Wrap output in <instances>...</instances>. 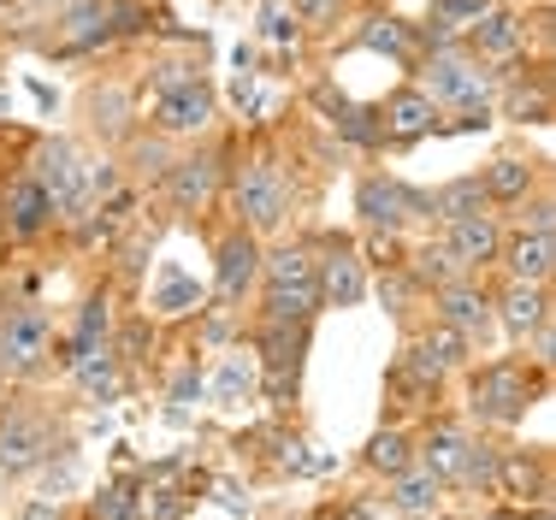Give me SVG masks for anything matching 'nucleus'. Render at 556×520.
Instances as JSON below:
<instances>
[{"label":"nucleus","instance_id":"f257e3e1","mask_svg":"<svg viewBox=\"0 0 556 520\" xmlns=\"http://www.w3.org/2000/svg\"><path fill=\"white\" fill-rule=\"evenodd\" d=\"M261 326H314L320 319V278L314 243H278L261 255Z\"/></svg>","mask_w":556,"mask_h":520},{"label":"nucleus","instance_id":"f03ea898","mask_svg":"<svg viewBox=\"0 0 556 520\" xmlns=\"http://www.w3.org/2000/svg\"><path fill=\"white\" fill-rule=\"evenodd\" d=\"M225 202H231V213H237L243 231L273 237V231H285L290 207H296V190H290V172L278 166V154H243L231 166Z\"/></svg>","mask_w":556,"mask_h":520},{"label":"nucleus","instance_id":"7ed1b4c3","mask_svg":"<svg viewBox=\"0 0 556 520\" xmlns=\"http://www.w3.org/2000/svg\"><path fill=\"white\" fill-rule=\"evenodd\" d=\"M420 89H427V101L439 106V113H456V125H485L492 118V96H497V72L480 60H468V53H432V60H420Z\"/></svg>","mask_w":556,"mask_h":520},{"label":"nucleus","instance_id":"20e7f679","mask_svg":"<svg viewBox=\"0 0 556 520\" xmlns=\"http://www.w3.org/2000/svg\"><path fill=\"white\" fill-rule=\"evenodd\" d=\"M545 396V372L503 355V362H485L480 372H468V415L480 426H521L527 408Z\"/></svg>","mask_w":556,"mask_h":520},{"label":"nucleus","instance_id":"39448f33","mask_svg":"<svg viewBox=\"0 0 556 520\" xmlns=\"http://www.w3.org/2000/svg\"><path fill=\"white\" fill-rule=\"evenodd\" d=\"M231 183V142H202V149L178 154L161 178V195L172 213H207Z\"/></svg>","mask_w":556,"mask_h":520},{"label":"nucleus","instance_id":"423d86ee","mask_svg":"<svg viewBox=\"0 0 556 520\" xmlns=\"http://www.w3.org/2000/svg\"><path fill=\"white\" fill-rule=\"evenodd\" d=\"M54 319H48L42 302H12L0 308V379H36L48 362H54Z\"/></svg>","mask_w":556,"mask_h":520},{"label":"nucleus","instance_id":"0eeeda50","mask_svg":"<svg viewBox=\"0 0 556 520\" xmlns=\"http://www.w3.org/2000/svg\"><path fill=\"white\" fill-rule=\"evenodd\" d=\"M60 426L30 403H7L0 408V479H24L42 473V461L60 456Z\"/></svg>","mask_w":556,"mask_h":520},{"label":"nucleus","instance_id":"6e6552de","mask_svg":"<svg viewBox=\"0 0 556 520\" xmlns=\"http://www.w3.org/2000/svg\"><path fill=\"white\" fill-rule=\"evenodd\" d=\"M308 338H314V326H255V367H261L267 403L285 408L296 396L302 362H308Z\"/></svg>","mask_w":556,"mask_h":520},{"label":"nucleus","instance_id":"1a4fd4ad","mask_svg":"<svg viewBox=\"0 0 556 520\" xmlns=\"http://www.w3.org/2000/svg\"><path fill=\"white\" fill-rule=\"evenodd\" d=\"M355 213H362V225L374 237H403L415 219H427V195L408 190L391 172H367V178L355 183Z\"/></svg>","mask_w":556,"mask_h":520},{"label":"nucleus","instance_id":"9d476101","mask_svg":"<svg viewBox=\"0 0 556 520\" xmlns=\"http://www.w3.org/2000/svg\"><path fill=\"white\" fill-rule=\"evenodd\" d=\"M314 278H320V308H362L374 278H367V261L350 237H320L314 243Z\"/></svg>","mask_w":556,"mask_h":520},{"label":"nucleus","instance_id":"9b49d317","mask_svg":"<svg viewBox=\"0 0 556 520\" xmlns=\"http://www.w3.org/2000/svg\"><path fill=\"white\" fill-rule=\"evenodd\" d=\"M54 225H60L54 195H48L30 172H12L7 190H0V237H7V243H18V249H30V243H42Z\"/></svg>","mask_w":556,"mask_h":520},{"label":"nucleus","instance_id":"f8f14e48","mask_svg":"<svg viewBox=\"0 0 556 520\" xmlns=\"http://www.w3.org/2000/svg\"><path fill=\"white\" fill-rule=\"evenodd\" d=\"M432 319H444L450 331H462L473 350L497 338L492 290H485V278H473V272H462V278H450L444 290H432Z\"/></svg>","mask_w":556,"mask_h":520},{"label":"nucleus","instance_id":"ddd939ff","mask_svg":"<svg viewBox=\"0 0 556 520\" xmlns=\"http://www.w3.org/2000/svg\"><path fill=\"white\" fill-rule=\"evenodd\" d=\"M462 53H468V60H480V65H515V60L527 53V12L492 0V7H485L480 18L468 24Z\"/></svg>","mask_w":556,"mask_h":520},{"label":"nucleus","instance_id":"4468645a","mask_svg":"<svg viewBox=\"0 0 556 520\" xmlns=\"http://www.w3.org/2000/svg\"><path fill=\"white\" fill-rule=\"evenodd\" d=\"M214 118H219V96L202 84V77H195V84H184V89L154 96V106H149V130H154V137H166V142L207 137V130H214Z\"/></svg>","mask_w":556,"mask_h":520},{"label":"nucleus","instance_id":"2eb2a0df","mask_svg":"<svg viewBox=\"0 0 556 520\" xmlns=\"http://www.w3.org/2000/svg\"><path fill=\"white\" fill-rule=\"evenodd\" d=\"M261 255H267L261 237L243 231V225H231V231L214 243V296H219V308H237V302L261 284Z\"/></svg>","mask_w":556,"mask_h":520},{"label":"nucleus","instance_id":"dca6fc26","mask_svg":"<svg viewBox=\"0 0 556 520\" xmlns=\"http://www.w3.org/2000/svg\"><path fill=\"white\" fill-rule=\"evenodd\" d=\"M492 314H497V331L509 343H527L545 319H556V302H551V284H521V278H503L492 290Z\"/></svg>","mask_w":556,"mask_h":520},{"label":"nucleus","instance_id":"f3484780","mask_svg":"<svg viewBox=\"0 0 556 520\" xmlns=\"http://www.w3.org/2000/svg\"><path fill=\"white\" fill-rule=\"evenodd\" d=\"M444 255L462 266V272H473V278H485L497 266V249H503V225H497V213H468V219H456V225H444Z\"/></svg>","mask_w":556,"mask_h":520},{"label":"nucleus","instance_id":"a211bd4d","mask_svg":"<svg viewBox=\"0 0 556 520\" xmlns=\"http://www.w3.org/2000/svg\"><path fill=\"white\" fill-rule=\"evenodd\" d=\"M374 113H379V130H386L391 149H408V142H420V137L439 130V106L427 101V89H420V84L391 89L386 106H374Z\"/></svg>","mask_w":556,"mask_h":520},{"label":"nucleus","instance_id":"6ab92c4d","mask_svg":"<svg viewBox=\"0 0 556 520\" xmlns=\"http://www.w3.org/2000/svg\"><path fill=\"white\" fill-rule=\"evenodd\" d=\"M468 456H473V432L462 420H432L415 437V461H427L444 485H468Z\"/></svg>","mask_w":556,"mask_h":520},{"label":"nucleus","instance_id":"aec40b11","mask_svg":"<svg viewBox=\"0 0 556 520\" xmlns=\"http://www.w3.org/2000/svg\"><path fill=\"white\" fill-rule=\"evenodd\" d=\"M497 497L509 503H551V461L545 449H497V479H492Z\"/></svg>","mask_w":556,"mask_h":520},{"label":"nucleus","instance_id":"412c9836","mask_svg":"<svg viewBox=\"0 0 556 520\" xmlns=\"http://www.w3.org/2000/svg\"><path fill=\"white\" fill-rule=\"evenodd\" d=\"M497 266L503 278H521V284H551L556 272V237L545 231H503V249H497Z\"/></svg>","mask_w":556,"mask_h":520},{"label":"nucleus","instance_id":"4be33fe9","mask_svg":"<svg viewBox=\"0 0 556 520\" xmlns=\"http://www.w3.org/2000/svg\"><path fill=\"white\" fill-rule=\"evenodd\" d=\"M386 485H391V491H386V503H391L396 515H408V520H432V515L444 509V491H450L444 479L427 468V461H408L403 473H391V479H386Z\"/></svg>","mask_w":556,"mask_h":520},{"label":"nucleus","instance_id":"5701e85b","mask_svg":"<svg viewBox=\"0 0 556 520\" xmlns=\"http://www.w3.org/2000/svg\"><path fill=\"white\" fill-rule=\"evenodd\" d=\"M485 183V202L492 207H521L527 195L545 183V160H527V154H497L492 166L480 172Z\"/></svg>","mask_w":556,"mask_h":520},{"label":"nucleus","instance_id":"b1692460","mask_svg":"<svg viewBox=\"0 0 556 520\" xmlns=\"http://www.w3.org/2000/svg\"><path fill=\"white\" fill-rule=\"evenodd\" d=\"M54 36H60L65 53H89V48L118 42L113 18H108V0H65L60 18H54Z\"/></svg>","mask_w":556,"mask_h":520},{"label":"nucleus","instance_id":"393cba45","mask_svg":"<svg viewBox=\"0 0 556 520\" xmlns=\"http://www.w3.org/2000/svg\"><path fill=\"white\" fill-rule=\"evenodd\" d=\"M65 372H72V384L89 396V403H113V396L125 391V379H130V372H125V362L113 355V343H101V350L77 355V362L65 367Z\"/></svg>","mask_w":556,"mask_h":520},{"label":"nucleus","instance_id":"a878e982","mask_svg":"<svg viewBox=\"0 0 556 520\" xmlns=\"http://www.w3.org/2000/svg\"><path fill=\"white\" fill-rule=\"evenodd\" d=\"M468 213H492L480 172H468V178H450V183H439V190L427 195V219H432V225H456V219H468Z\"/></svg>","mask_w":556,"mask_h":520},{"label":"nucleus","instance_id":"bb28decb","mask_svg":"<svg viewBox=\"0 0 556 520\" xmlns=\"http://www.w3.org/2000/svg\"><path fill=\"white\" fill-rule=\"evenodd\" d=\"M320 106H326V118H332V130L343 142H355V149H386V130H379L374 106H355L343 96H326V89H320Z\"/></svg>","mask_w":556,"mask_h":520},{"label":"nucleus","instance_id":"cd10ccee","mask_svg":"<svg viewBox=\"0 0 556 520\" xmlns=\"http://www.w3.org/2000/svg\"><path fill=\"white\" fill-rule=\"evenodd\" d=\"M408 343H415V350L427 355L432 367H444V372H462V367L473 362V343L462 338V331H450L444 319H432V326H420V331H415V338H408Z\"/></svg>","mask_w":556,"mask_h":520},{"label":"nucleus","instance_id":"c85d7f7f","mask_svg":"<svg viewBox=\"0 0 556 520\" xmlns=\"http://www.w3.org/2000/svg\"><path fill=\"white\" fill-rule=\"evenodd\" d=\"M408 461H415V437H408L403 426H379V432L367 437V449H362V468L379 473V479L403 473Z\"/></svg>","mask_w":556,"mask_h":520},{"label":"nucleus","instance_id":"c756f323","mask_svg":"<svg viewBox=\"0 0 556 520\" xmlns=\"http://www.w3.org/2000/svg\"><path fill=\"white\" fill-rule=\"evenodd\" d=\"M362 48H379V53H391V60L415 65V24H403V18H367Z\"/></svg>","mask_w":556,"mask_h":520},{"label":"nucleus","instance_id":"7c9ffc66","mask_svg":"<svg viewBox=\"0 0 556 520\" xmlns=\"http://www.w3.org/2000/svg\"><path fill=\"white\" fill-rule=\"evenodd\" d=\"M408 278H415L420 290H444L450 278H462V266L444 255V243H420L415 255H408Z\"/></svg>","mask_w":556,"mask_h":520},{"label":"nucleus","instance_id":"2f4dec72","mask_svg":"<svg viewBox=\"0 0 556 520\" xmlns=\"http://www.w3.org/2000/svg\"><path fill=\"white\" fill-rule=\"evenodd\" d=\"M137 509H142V520H184V509H190V497H184V491L172 485V473H154L149 485H142Z\"/></svg>","mask_w":556,"mask_h":520},{"label":"nucleus","instance_id":"473e14b6","mask_svg":"<svg viewBox=\"0 0 556 520\" xmlns=\"http://www.w3.org/2000/svg\"><path fill=\"white\" fill-rule=\"evenodd\" d=\"M130 96H125V89H96V96H89V125H96L101 130V137H118V142H125L130 137Z\"/></svg>","mask_w":556,"mask_h":520},{"label":"nucleus","instance_id":"72a5a7b5","mask_svg":"<svg viewBox=\"0 0 556 520\" xmlns=\"http://www.w3.org/2000/svg\"><path fill=\"white\" fill-rule=\"evenodd\" d=\"M420 296H427V290H420L415 278H408V266H403V261H386V272H379V302H391V314H396V319H408Z\"/></svg>","mask_w":556,"mask_h":520},{"label":"nucleus","instance_id":"f704fd0d","mask_svg":"<svg viewBox=\"0 0 556 520\" xmlns=\"http://www.w3.org/2000/svg\"><path fill=\"white\" fill-rule=\"evenodd\" d=\"M108 343H113L118 362H125V372L142 367V362H149V350H154V319H149V314L125 319V326H118V338H108Z\"/></svg>","mask_w":556,"mask_h":520},{"label":"nucleus","instance_id":"c9c22d12","mask_svg":"<svg viewBox=\"0 0 556 520\" xmlns=\"http://www.w3.org/2000/svg\"><path fill=\"white\" fill-rule=\"evenodd\" d=\"M172 160H178V154L166 149V137H154V130H149V137H137V130H130V172H137V178H154V183H161Z\"/></svg>","mask_w":556,"mask_h":520},{"label":"nucleus","instance_id":"e433bc0d","mask_svg":"<svg viewBox=\"0 0 556 520\" xmlns=\"http://www.w3.org/2000/svg\"><path fill=\"white\" fill-rule=\"evenodd\" d=\"M485 7H492V0H432L427 24H439V30H450V36H468V24L480 18Z\"/></svg>","mask_w":556,"mask_h":520},{"label":"nucleus","instance_id":"4c0bfd02","mask_svg":"<svg viewBox=\"0 0 556 520\" xmlns=\"http://www.w3.org/2000/svg\"><path fill=\"white\" fill-rule=\"evenodd\" d=\"M89 520H142L137 491L130 485H101L96 497H89Z\"/></svg>","mask_w":556,"mask_h":520},{"label":"nucleus","instance_id":"58836bf2","mask_svg":"<svg viewBox=\"0 0 556 520\" xmlns=\"http://www.w3.org/2000/svg\"><path fill=\"white\" fill-rule=\"evenodd\" d=\"M202 296H207L202 284H190V278H172V284L149 302V308H154V314H190V308H202Z\"/></svg>","mask_w":556,"mask_h":520},{"label":"nucleus","instance_id":"ea45409f","mask_svg":"<svg viewBox=\"0 0 556 520\" xmlns=\"http://www.w3.org/2000/svg\"><path fill=\"white\" fill-rule=\"evenodd\" d=\"M521 207H527V213H521V231H545V237H556V195L545 190V183H539V190L527 195Z\"/></svg>","mask_w":556,"mask_h":520},{"label":"nucleus","instance_id":"a19ab883","mask_svg":"<svg viewBox=\"0 0 556 520\" xmlns=\"http://www.w3.org/2000/svg\"><path fill=\"white\" fill-rule=\"evenodd\" d=\"M195 77H202V72H195V60H161L149 72V89H154V96H166V89H184V84H195Z\"/></svg>","mask_w":556,"mask_h":520},{"label":"nucleus","instance_id":"79ce46f5","mask_svg":"<svg viewBox=\"0 0 556 520\" xmlns=\"http://www.w3.org/2000/svg\"><path fill=\"white\" fill-rule=\"evenodd\" d=\"M12 520H72V509H65V497H24Z\"/></svg>","mask_w":556,"mask_h":520},{"label":"nucleus","instance_id":"37998d69","mask_svg":"<svg viewBox=\"0 0 556 520\" xmlns=\"http://www.w3.org/2000/svg\"><path fill=\"white\" fill-rule=\"evenodd\" d=\"M527 343H533V367L551 379V367H556V319H545V326H539Z\"/></svg>","mask_w":556,"mask_h":520},{"label":"nucleus","instance_id":"c03bdc74","mask_svg":"<svg viewBox=\"0 0 556 520\" xmlns=\"http://www.w3.org/2000/svg\"><path fill=\"white\" fill-rule=\"evenodd\" d=\"M332 0H290V18H326Z\"/></svg>","mask_w":556,"mask_h":520},{"label":"nucleus","instance_id":"a18cd8bd","mask_svg":"<svg viewBox=\"0 0 556 520\" xmlns=\"http://www.w3.org/2000/svg\"><path fill=\"white\" fill-rule=\"evenodd\" d=\"M521 520H551V503H533V509H521Z\"/></svg>","mask_w":556,"mask_h":520},{"label":"nucleus","instance_id":"49530a36","mask_svg":"<svg viewBox=\"0 0 556 520\" xmlns=\"http://www.w3.org/2000/svg\"><path fill=\"white\" fill-rule=\"evenodd\" d=\"M308 520H343V515H338V509H314Z\"/></svg>","mask_w":556,"mask_h":520},{"label":"nucleus","instance_id":"de8ad7c7","mask_svg":"<svg viewBox=\"0 0 556 520\" xmlns=\"http://www.w3.org/2000/svg\"><path fill=\"white\" fill-rule=\"evenodd\" d=\"M374 7H391V0H374Z\"/></svg>","mask_w":556,"mask_h":520},{"label":"nucleus","instance_id":"09e8293b","mask_svg":"<svg viewBox=\"0 0 556 520\" xmlns=\"http://www.w3.org/2000/svg\"><path fill=\"white\" fill-rule=\"evenodd\" d=\"M503 7H515V0H503Z\"/></svg>","mask_w":556,"mask_h":520},{"label":"nucleus","instance_id":"8fccbe9b","mask_svg":"<svg viewBox=\"0 0 556 520\" xmlns=\"http://www.w3.org/2000/svg\"><path fill=\"white\" fill-rule=\"evenodd\" d=\"M290 520H302V515H290Z\"/></svg>","mask_w":556,"mask_h":520},{"label":"nucleus","instance_id":"3c124183","mask_svg":"<svg viewBox=\"0 0 556 520\" xmlns=\"http://www.w3.org/2000/svg\"><path fill=\"white\" fill-rule=\"evenodd\" d=\"M0 485H7V479H0Z\"/></svg>","mask_w":556,"mask_h":520},{"label":"nucleus","instance_id":"603ef678","mask_svg":"<svg viewBox=\"0 0 556 520\" xmlns=\"http://www.w3.org/2000/svg\"><path fill=\"white\" fill-rule=\"evenodd\" d=\"M332 7H338V0H332Z\"/></svg>","mask_w":556,"mask_h":520}]
</instances>
